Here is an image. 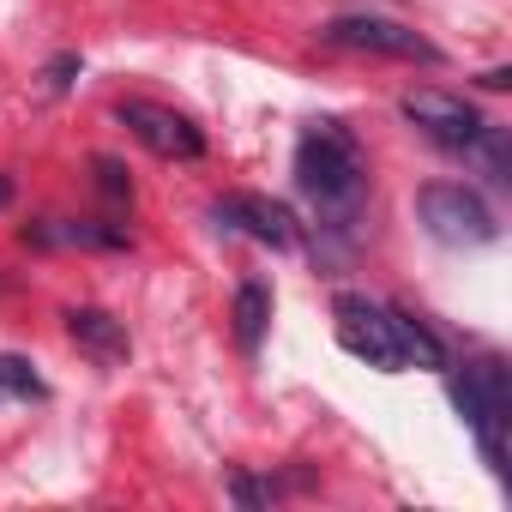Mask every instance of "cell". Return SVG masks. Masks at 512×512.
Listing matches in <instances>:
<instances>
[{
  "label": "cell",
  "mask_w": 512,
  "mask_h": 512,
  "mask_svg": "<svg viewBox=\"0 0 512 512\" xmlns=\"http://www.w3.org/2000/svg\"><path fill=\"white\" fill-rule=\"evenodd\" d=\"M416 217H422V229H428L440 247H488V241L500 235L488 199H482L476 187H464V181H428V187L416 193Z\"/></svg>",
  "instance_id": "3"
},
{
  "label": "cell",
  "mask_w": 512,
  "mask_h": 512,
  "mask_svg": "<svg viewBox=\"0 0 512 512\" xmlns=\"http://www.w3.org/2000/svg\"><path fill=\"white\" fill-rule=\"evenodd\" d=\"M482 85H488V91H506V85H512V67H488Z\"/></svg>",
  "instance_id": "16"
},
{
  "label": "cell",
  "mask_w": 512,
  "mask_h": 512,
  "mask_svg": "<svg viewBox=\"0 0 512 512\" xmlns=\"http://www.w3.org/2000/svg\"><path fill=\"white\" fill-rule=\"evenodd\" d=\"M49 380L25 362V356H0V404H43Z\"/></svg>",
  "instance_id": "12"
},
{
  "label": "cell",
  "mask_w": 512,
  "mask_h": 512,
  "mask_svg": "<svg viewBox=\"0 0 512 512\" xmlns=\"http://www.w3.org/2000/svg\"><path fill=\"white\" fill-rule=\"evenodd\" d=\"M25 247H91V253H127L133 235H127V223H103V217H37V223H25Z\"/></svg>",
  "instance_id": "9"
},
{
  "label": "cell",
  "mask_w": 512,
  "mask_h": 512,
  "mask_svg": "<svg viewBox=\"0 0 512 512\" xmlns=\"http://www.w3.org/2000/svg\"><path fill=\"white\" fill-rule=\"evenodd\" d=\"M7 290H13V278H7V272H0V296H7Z\"/></svg>",
  "instance_id": "18"
},
{
  "label": "cell",
  "mask_w": 512,
  "mask_h": 512,
  "mask_svg": "<svg viewBox=\"0 0 512 512\" xmlns=\"http://www.w3.org/2000/svg\"><path fill=\"white\" fill-rule=\"evenodd\" d=\"M211 223H217L223 235H247V241L278 247V253L302 247V223H296V211L278 205V199H266V193H223V199L211 205Z\"/></svg>",
  "instance_id": "8"
},
{
  "label": "cell",
  "mask_w": 512,
  "mask_h": 512,
  "mask_svg": "<svg viewBox=\"0 0 512 512\" xmlns=\"http://www.w3.org/2000/svg\"><path fill=\"white\" fill-rule=\"evenodd\" d=\"M452 404L464 416V428L476 434L482 458L494 464V476H506V422H512V386L500 362H464L452 368Z\"/></svg>",
  "instance_id": "2"
},
{
  "label": "cell",
  "mask_w": 512,
  "mask_h": 512,
  "mask_svg": "<svg viewBox=\"0 0 512 512\" xmlns=\"http://www.w3.org/2000/svg\"><path fill=\"white\" fill-rule=\"evenodd\" d=\"M61 320H67V338H73L97 368H121V362L133 356V338H127V326H121L109 308H67Z\"/></svg>",
  "instance_id": "10"
},
{
  "label": "cell",
  "mask_w": 512,
  "mask_h": 512,
  "mask_svg": "<svg viewBox=\"0 0 512 512\" xmlns=\"http://www.w3.org/2000/svg\"><path fill=\"white\" fill-rule=\"evenodd\" d=\"M7 199H13V181H7V175H0V205H7Z\"/></svg>",
  "instance_id": "17"
},
{
  "label": "cell",
  "mask_w": 512,
  "mask_h": 512,
  "mask_svg": "<svg viewBox=\"0 0 512 512\" xmlns=\"http://www.w3.org/2000/svg\"><path fill=\"white\" fill-rule=\"evenodd\" d=\"M296 187L332 217V223H350L362 193H368V157L356 145V133L344 121H314L302 139H296Z\"/></svg>",
  "instance_id": "1"
},
{
  "label": "cell",
  "mask_w": 512,
  "mask_h": 512,
  "mask_svg": "<svg viewBox=\"0 0 512 512\" xmlns=\"http://www.w3.org/2000/svg\"><path fill=\"white\" fill-rule=\"evenodd\" d=\"M398 115L428 139V145H440V151H470L476 145V133L488 127L464 97H452V91H434V85H422V91H404L398 97Z\"/></svg>",
  "instance_id": "7"
},
{
  "label": "cell",
  "mask_w": 512,
  "mask_h": 512,
  "mask_svg": "<svg viewBox=\"0 0 512 512\" xmlns=\"http://www.w3.org/2000/svg\"><path fill=\"white\" fill-rule=\"evenodd\" d=\"M266 326H272V290L260 278H247L235 290V344L253 356V350H260V338H266Z\"/></svg>",
  "instance_id": "11"
},
{
  "label": "cell",
  "mask_w": 512,
  "mask_h": 512,
  "mask_svg": "<svg viewBox=\"0 0 512 512\" xmlns=\"http://www.w3.org/2000/svg\"><path fill=\"white\" fill-rule=\"evenodd\" d=\"M332 326H338V344H344L356 362H368V368H380V374H404L398 308H392V302H374V296L344 290V296L332 302Z\"/></svg>",
  "instance_id": "4"
},
{
  "label": "cell",
  "mask_w": 512,
  "mask_h": 512,
  "mask_svg": "<svg viewBox=\"0 0 512 512\" xmlns=\"http://www.w3.org/2000/svg\"><path fill=\"white\" fill-rule=\"evenodd\" d=\"M91 169H97V193H103L109 205H133V175H127L121 157H97Z\"/></svg>",
  "instance_id": "14"
},
{
  "label": "cell",
  "mask_w": 512,
  "mask_h": 512,
  "mask_svg": "<svg viewBox=\"0 0 512 512\" xmlns=\"http://www.w3.org/2000/svg\"><path fill=\"white\" fill-rule=\"evenodd\" d=\"M290 488H308V476H229V500L235 506H272Z\"/></svg>",
  "instance_id": "13"
},
{
  "label": "cell",
  "mask_w": 512,
  "mask_h": 512,
  "mask_svg": "<svg viewBox=\"0 0 512 512\" xmlns=\"http://www.w3.org/2000/svg\"><path fill=\"white\" fill-rule=\"evenodd\" d=\"M79 67H85V61H79L73 49H61V55H55L49 67H43V85H49V97H61V91H73V73H79Z\"/></svg>",
  "instance_id": "15"
},
{
  "label": "cell",
  "mask_w": 512,
  "mask_h": 512,
  "mask_svg": "<svg viewBox=\"0 0 512 512\" xmlns=\"http://www.w3.org/2000/svg\"><path fill=\"white\" fill-rule=\"evenodd\" d=\"M115 121H121L151 157H163V163H199V157H205V133H199L181 109H169V103L121 97V103H115Z\"/></svg>",
  "instance_id": "6"
},
{
  "label": "cell",
  "mask_w": 512,
  "mask_h": 512,
  "mask_svg": "<svg viewBox=\"0 0 512 512\" xmlns=\"http://www.w3.org/2000/svg\"><path fill=\"white\" fill-rule=\"evenodd\" d=\"M320 37L332 49H356V55H380V61H416V67H440L446 61L422 31H410L398 19H380V13H338Z\"/></svg>",
  "instance_id": "5"
}]
</instances>
